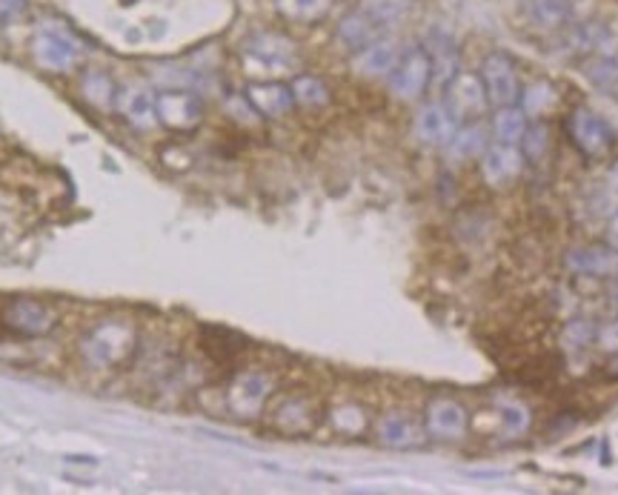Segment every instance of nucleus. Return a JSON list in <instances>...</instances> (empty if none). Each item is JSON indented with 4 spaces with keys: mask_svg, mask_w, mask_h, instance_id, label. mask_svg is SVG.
<instances>
[{
    "mask_svg": "<svg viewBox=\"0 0 618 495\" xmlns=\"http://www.w3.org/2000/svg\"><path fill=\"white\" fill-rule=\"evenodd\" d=\"M487 143L490 141H487L484 124H479V120H464L461 126H456V135H453V141L447 143V149L456 161H470V158L484 156Z\"/></svg>",
    "mask_w": 618,
    "mask_h": 495,
    "instance_id": "24",
    "label": "nucleus"
},
{
    "mask_svg": "<svg viewBox=\"0 0 618 495\" xmlns=\"http://www.w3.org/2000/svg\"><path fill=\"white\" fill-rule=\"evenodd\" d=\"M566 133H570V141L575 143V149L587 158H604L616 143L613 126L590 106L573 110V115L566 118Z\"/></svg>",
    "mask_w": 618,
    "mask_h": 495,
    "instance_id": "7",
    "label": "nucleus"
},
{
    "mask_svg": "<svg viewBox=\"0 0 618 495\" xmlns=\"http://www.w3.org/2000/svg\"><path fill=\"white\" fill-rule=\"evenodd\" d=\"M247 101L261 118H284L295 110L293 87L278 81H258L247 87Z\"/></svg>",
    "mask_w": 618,
    "mask_h": 495,
    "instance_id": "17",
    "label": "nucleus"
},
{
    "mask_svg": "<svg viewBox=\"0 0 618 495\" xmlns=\"http://www.w3.org/2000/svg\"><path fill=\"white\" fill-rule=\"evenodd\" d=\"M456 115L449 112L444 101H430L415 115V135L427 147H447L453 141V135H456Z\"/></svg>",
    "mask_w": 618,
    "mask_h": 495,
    "instance_id": "15",
    "label": "nucleus"
},
{
    "mask_svg": "<svg viewBox=\"0 0 618 495\" xmlns=\"http://www.w3.org/2000/svg\"><path fill=\"white\" fill-rule=\"evenodd\" d=\"M596 344L602 349H607V353H613V355L618 353V312H616V319L607 321L604 326H598Z\"/></svg>",
    "mask_w": 618,
    "mask_h": 495,
    "instance_id": "37",
    "label": "nucleus"
},
{
    "mask_svg": "<svg viewBox=\"0 0 618 495\" xmlns=\"http://www.w3.org/2000/svg\"><path fill=\"white\" fill-rule=\"evenodd\" d=\"M524 152L515 143H493L481 156V177L493 189H507L524 172Z\"/></svg>",
    "mask_w": 618,
    "mask_h": 495,
    "instance_id": "13",
    "label": "nucleus"
},
{
    "mask_svg": "<svg viewBox=\"0 0 618 495\" xmlns=\"http://www.w3.org/2000/svg\"><path fill=\"white\" fill-rule=\"evenodd\" d=\"M522 12L538 30H564L573 21V0H522Z\"/></svg>",
    "mask_w": 618,
    "mask_h": 495,
    "instance_id": "21",
    "label": "nucleus"
},
{
    "mask_svg": "<svg viewBox=\"0 0 618 495\" xmlns=\"http://www.w3.org/2000/svg\"><path fill=\"white\" fill-rule=\"evenodd\" d=\"M481 81H484L487 97L490 104L499 110V106L518 104L522 97V83H518V72H515V64L510 55L504 53H490L481 64Z\"/></svg>",
    "mask_w": 618,
    "mask_h": 495,
    "instance_id": "9",
    "label": "nucleus"
},
{
    "mask_svg": "<svg viewBox=\"0 0 618 495\" xmlns=\"http://www.w3.org/2000/svg\"><path fill=\"white\" fill-rule=\"evenodd\" d=\"M518 101H522V110L527 112L530 118H538V115H545L547 110H552V106H556L559 95H556L552 83L533 81L530 87L524 89V95L518 97Z\"/></svg>",
    "mask_w": 618,
    "mask_h": 495,
    "instance_id": "32",
    "label": "nucleus"
},
{
    "mask_svg": "<svg viewBox=\"0 0 618 495\" xmlns=\"http://www.w3.org/2000/svg\"><path fill=\"white\" fill-rule=\"evenodd\" d=\"M118 112L129 124L140 126V129L158 124V115H154V92H149V89L144 87L121 89Z\"/></svg>",
    "mask_w": 618,
    "mask_h": 495,
    "instance_id": "23",
    "label": "nucleus"
},
{
    "mask_svg": "<svg viewBox=\"0 0 618 495\" xmlns=\"http://www.w3.org/2000/svg\"><path fill=\"white\" fill-rule=\"evenodd\" d=\"M0 321L7 330L23 335V338H46L58 330V310L46 301H35V298H15L3 307Z\"/></svg>",
    "mask_w": 618,
    "mask_h": 495,
    "instance_id": "4",
    "label": "nucleus"
},
{
    "mask_svg": "<svg viewBox=\"0 0 618 495\" xmlns=\"http://www.w3.org/2000/svg\"><path fill=\"white\" fill-rule=\"evenodd\" d=\"M398 55H401V49H398L396 41L378 37L376 44H369L367 49H360V53L355 55V72H358L360 78H387V74L392 72V67H396Z\"/></svg>",
    "mask_w": 618,
    "mask_h": 495,
    "instance_id": "20",
    "label": "nucleus"
},
{
    "mask_svg": "<svg viewBox=\"0 0 618 495\" xmlns=\"http://www.w3.org/2000/svg\"><path fill=\"white\" fill-rule=\"evenodd\" d=\"M598 335V326L593 324L590 319H573L570 324L564 326V335H561V341H564L566 349H575V353H582V349H587L593 341H596Z\"/></svg>",
    "mask_w": 618,
    "mask_h": 495,
    "instance_id": "33",
    "label": "nucleus"
},
{
    "mask_svg": "<svg viewBox=\"0 0 618 495\" xmlns=\"http://www.w3.org/2000/svg\"><path fill=\"white\" fill-rule=\"evenodd\" d=\"M32 58L37 60V67H44L46 72H72L83 58L81 44L69 35L67 30H55V26H44L32 37Z\"/></svg>",
    "mask_w": 618,
    "mask_h": 495,
    "instance_id": "5",
    "label": "nucleus"
},
{
    "mask_svg": "<svg viewBox=\"0 0 618 495\" xmlns=\"http://www.w3.org/2000/svg\"><path fill=\"white\" fill-rule=\"evenodd\" d=\"M275 395V378L266 370H243L232 378L227 387V404L229 415L238 422H255L266 410V404Z\"/></svg>",
    "mask_w": 618,
    "mask_h": 495,
    "instance_id": "2",
    "label": "nucleus"
},
{
    "mask_svg": "<svg viewBox=\"0 0 618 495\" xmlns=\"http://www.w3.org/2000/svg\"><path fill=\"white\" fill-rule=\"evenodd\" d=\"M332 9V0H278V12L287 21L316 23Z\"/></svg>",
    "mask_w": 618,
    "mask_h": 495,
    "instance_id": "30",
    "label": "nucleus"
},
{
    "mask_svg": "<svg viewBox=\"0 0 618 495\" xmlns=\"http://www.w3.org/2000/svg\"><path fill=\"white\" fill-rule=\"evenodd\" d=\"M415 7V0H364V12L369 18H376L381 26H392V23H401Z\"/></svg>",
    "mask_w": 618,
    "mask_h": 495,
    "instance_id": "31",
    "label": "nucleus"
},
{
    "mask_svg": "<svg viewBox=\"0 0 618 495\" xmlns=\"http://www.w3.org/2000/svg\"><path fill=\"white\" fill-rule=\"evenodd\" d=\"M547 138H550V133H547V124H541V120H536V124L527 126V133H524V158H530V161H538V158L547 156Z\"/></svg>",
    "mask_w": 618,
    "mask_h": 495,
    "instance_id": "35",
    "label": "nucleus"
},
{
    "mask_svg": "<svg viewBox=\"0 0 618 495\" xmlns=\"http://www.w3.org/2000/svg\"><path fill=\"white\" fill-rule=\"evenodd\" d=\"M607 244H610L613 250H618V212L613 215L610 223H607Z\"/></svg>",
    "mask_w": 618,
    "mask_h": 495,
    "instance_id": "38",
    "label": "nucleus"
},
{
    "mask_svg": "<svg viewBox=\"0 0 618 495\" xmlns=\"http://www.w3.org/2000/svg\"><path fill=\"white\" fill-rule=\"evenodd\" d=\"M330 424L335 433H341V436L358 438L369 429V415L360 404H353V401H350V404H341V407L332 410Z\"/></svg>",
    "mask_w": 618,
    "mask_h": 495,
    "instance_id": "28",
    "label": "nucleus"
},
{
    "mask_svg": "<svg viewBox=\"0 0 618 495\" xmlns=\"http://www.w3.org/2000/svg\"><path fill=\"white\" fill-rule=\"evenodd\" d=\"M424 433L435 441H461L470 433V413L456 399H433L424 410Z\"/></svg>",
    "mask_w": 618,
    "mask_h": 495,
    "instance_id": "10",
    "label": "nucleus"
},
{
    "mask_svg": "<svg viewBox=\"0 0 618 495\" xmlns=\"http://www.w3.org/2000/svg\"><path fill=\"white\" fill-rule=\"evenodd\" d=\"M607 186H610V189H616V193H618V161L613 163L610 170H607Z\"/></svg>",
    "mask_w": 618,
    "mask_h": 495,
    "instance_id": "40",
    "label": "nucleus"
},
{
    "mask_svg": "<svg viewBox=\"0 0 618 495\" xmlns=\"http://www.w3.org/2000/svg\"><path fill=\"white\" fill-rule=\"evenodd\" d=\"M501 415V429H504V436H522L527 433L530 427V410L524 407V404H515V401H507L504 407L499 410Z\"/></svg>",
    "mask_w": 618,
    "mask_h": 495,
    "instance_id": "34",
    "label": "nucleus"
},
{
    "mask_svg": "<svg viewBox=\"0 0 618 495\" xmlns=\"http://www.w3.org/2000/svg\"><path fill=\"white\" fill-rule=\"evenodd\" d=\"M30 3L26 0H0V30H7L15 21L26 15Z\"/></svg>",
    "mask_w": 618,
    "mask_h": 495,
    "instance_id": "36",
    "label": "nucleus"
},
{
    "mask_svg": "<svg viewBox=\"0 0 618 495\" xmlns=\"http://www.w3.org/2000/svg\"><path fill=\"white\" fill-rule=\"evenodd\" d=\"M270 424H273L275 433L287 438L312 436L321 424V407H318L316 399L295 392V395H287L275 404L273 413H270Z\"/></svg>",
    "mask_w": 618,
    "mask_h": 495,
    "instance_id": "8",
    "label": "nucleus"
},
{
    "mask_svg": "<svg viewBox=\"0 0 618 495\" xmlns=\"http://www.w3.org/2000/svg\"><path fill=\"white\" fill-rule=\"evenodd\" d=\"M613 35L604 23H566L559 35V49L556 53L566 58H590L596 53H613Z\"/></svg>",
    "mask_w": 618,
    "mask_h": 495,
    "instance_id": "12",
    "label": "nucleus"
},
{
    "mask_svg": "<svg viewBox=\"0 0 618 495\" xmlns=\"http://www.w3.org/2000/svg\"><path fill=\"white\" fill-rule=\"evenodd\" d=\"M289 87H293L295 104L307 106V110H321L330 104V87L316 74H298Z\"/></svg>",
    "mask_w": 618,
    "mask_h": 495,
    "instance_id": "29",
    "label": "nucleus"
},
{
    "mask_svg": "<svg viewBox=\"0 0 618 495\" xmlns=\"http://www.w3.org/2000/svg\"><path fill=\"white\" fill-rule=\"evenodd\" d=\"M607 298H610V307L618 312V273L610 275V284H607Z\"/></svg>",
    "mask_w": 618,
    "mask_h": 495,
    "instance_id": "39",
    "label": "nucleus"
},
{
    "mask_svg": "<svg viewBox=\"0 0 618 495\" xmlns=\"http://www.w3.org/2000/svg\"><path fill=\"white\" fill-rule=\"evenodd\" d=\"M293 49L295 46L289 44L287 37L281 35H258L252 37L250 44L243 46V55L261 67H273V69H284L293 64Z\"/></svg>",
    "mask_w": 618,
    "mask_h": 495,
    "instance_id": "22",
    "label": "nucleus"
},
{
    "mask_svg": "<svg viewBox=\"0 0 618 495\" xmlns=\"http://www.w3.org/2000/svg\"><path fill=\"white\" fill-rule=\"evenodd\" d=\"M424 424H419L407 413H387L376 422L378 444L390 447V450H412L424 444Z\"/></svg>",
    "mask_w": 618,
    "mask_h": 495,
    "instance_id": "16",
    "label": "nucleus"
},
{
    "mask_svg": "<svg viewBox=\"0 0 618 495\" xmlns=\"http://www.w3.org/2000/svg\"><path fill=\"white\" fill-rule=\"evenodd\" d=\"M433 81V64L424 46H410L398 55L396 67L387 74L390 92L398 101H419Z\"/></svg>",
    "mask_w": 618,
    "mask_h": 495,
    "instance_id": "3",
    "label": "nucleus"
},
{
    "mask_svg": "<svg viewBox=\"0 0 618 495\" xmlns=\"http://www.w3.org/2000/svg\"><path fill=\"white\" fill-rule=\"evenodd\" d=\"M378 37H384V26L376 21V18H369L364 9H355V12L341 18L339 41L344 44L346 53L358 55L360 49H367L369 44H376Z\"/></svg>",
    "mask_w": 618,
    "mask_h": 495,
    "instance_id": "19",
    "label": "nucleus"
},
{
    "mask_svg": "<svg viewBox=\"0 0 618 495\" xmlns=\"http://www.w3.org/2000/svg\"><path fill=\"white\" fill-rule=\"evenodd\" d=\"M154 115L172 133H192L204 120V101L190 89H163L154 92Z\"/></svg>",
    "mask_w": 618,
    "mask_h": 495,
    "instance_id": "6",
    "label": "nucleus"
},
{
    "mask_svg": "<svg viewBox=\"0 0 618 495\" xmlns=\"http://www.w3.org/2000/svg\"><path fill=\"white\" fill-rule=\"evenodd\" d=\"M447 101L444 104L449 106V112L456 115V120H476L484 115V110L490 106V97H487V89L484 81H481V74L476 72H458L456 81L449 83L447 89Z\"/></svg>",
    "mask_w": 618,
    "mask_h": 495,
    "instance_id": "11",
    "label": "nucleus"
},
{
    "mask_svg": "<svg viewBox=\"0 0 618 495\" xmlns=\"http://www.w3.org/2000/svg\"><path fill=\"white\" fill-rule=\"evenodd\" d=\"M564 264L570 273L590 275V278H610L618 273V250L607 246H573L564 255Z\"/></svg>",
    "mask_w": 618,
    "mask_h": 495,
    "instance_id": "18",
    "label": "nucleus"
},
{
    "mask_svg": "<svg viewBox=\"0 0 618 495\" xmlns=\"http://www.w3.org/2000/svg\"><path fill=\"white\" fill-rule=\"evenodd\" d=\"M81 92L89 104L101 106V110H118L121 87L110 78V72L103 69H89L81 81Z\"/></svg>",
    "mask_w": 618,
    "mask_h": 495,
    "instance_id": "25",
    "label": "nucleus"
},
{
    "mask_svg": "<svg viewBox=\"0 0 618 495\" xmlns=\"http://www.w3.org/2000/svg\"><path fill=\"white\" fill-rule=\"evenodd\" d=\"M424 49L430 55V64H433V81H430V87L444 92L449 83L456 81V74L461 72V55H458L456 37L449 35L447 30L435 26L427 35V46Z\"/></svg>",
    "mask_w": 618,
    "mask_h": 495,
    "instance_id": "14",
    "label": "nucleus"
},
{
    "mask_svg": "<svg viewBox=\"0 0 618 495\" xmlns=\"http://www.w3.org/2000/svg\"><path fill=\"white\" fill-rule=\"evenodd\" d=\"M138 347V333L129 321H98L81 335L78 349H81L83 364L92 370H121L133 361V353Z\"/></svg>",
    "mask_w": 618,
    "mask_h": 495,
    "instance_id": "1",
    "label": "nucleus"
},
{
    "mask_svg": "<svg viewBox=\"0 0 618 495\" xmlns=\"http://www.w3.org/2000/svg\"><path fill=\"white\" fill-rule=\"evenodd\" d=\"M524 133H527V112L522 106H499L493 118V135L495 143H522Z\"/></svg>",
    "mask_w": 618,
    "mask_h": 495,
    "instance_id": "27",
    "label": "nucleus"
},
{
    "mask_svg": "<svg viewBox=\"0 0 618 495\" xmlns=\"http://www.w3.org/2000/svg\"><path fill=\"white\" fill-rule=\"evenodd\" d=\"M582 72L590 83L602 92H616L618 89V55L596 53L582 60Z\"/></svg>",
    "mask_w": 618,
    "mask_h": 495,
    "instance_id": "26",
    "label": "nucleus"
}]
</instances>
